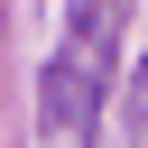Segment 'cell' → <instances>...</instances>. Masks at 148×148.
I'll return each instance as SVG.
<instances>
[{
	"mask_svg": "<svg viewBox=\"0 0 148 148\" xmlns=\"http://www.w3.org/2000/svg\"><path fill=\"white\" fill-rule=\"evenodd\" d=\"M111 37H120V0H92L83 18H74V37L56 46V65H46V130L74 148L83 130H92V102H102V74H111Z\"/></svg>",
	"mask_w": 148,
	"mask_h": 148,
	"instance_id": "6da1fadb",
	"label": "cell"
}]
</instances>
